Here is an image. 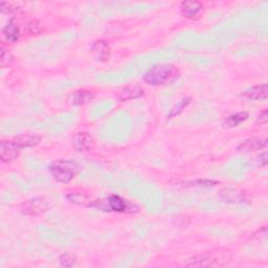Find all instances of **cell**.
Here are the masks:
<instances>
[{"label": "cell", "instance_id": "obj_1", "mask_svg": "<svg viewBox=\"0 0 268 268\" xmlns=\"http://www.w3.org/2000/svg\"><path fill=\"white\" fill-rule=\"evenodd\" d=\"M178 74L175 66L170 64H158L151 67L144 75V81L152 86L163 85L174 80Z\"/></svg>", "mask_w": 268, "mask_h": 268}, {"label": "cell", "instance_id": "obj_2", "mask_svg": "<svg viewBox=\"0 0 268 268\" xmlns=\"http://www.w3.org/2000/svg\"><path fill=\"white\" fill-rule=\"evenodd\" d=\"M96 208L106 212H118V213H136L138 208L135 204L128 200H125L119 195H110L105 199H98Z\"/></svg>", "mask_w": 268, "mask_h": 268}, {"label": "cell", "instance_id": "obj_3", "mask_svg": "<svg viewBox=\"0 0 268 268\" xmlns=\"http://www.w3.org/2000/svg\"><path fill=\"white\" fill-rule=\"evenodd\" d=\"M48 170L57 183L68 184L75 175L76 165L70 160H58L50 164Z\"/></svg>", "mask_w": 268, "mask_h": 268}, {"label": "cell", "instance_id": "obj_4", "mask_svg": "<svg viewBox=\"0 0 268 268\" xmlns=\"http://www.w3.org/2000/svg\"><path fill=\"white\" fill-rule=\"evenodd\" d=\"M49 208V203L45 198L34 197L20 204L19 210L23 215L38 216L44 214Z\"/></svg>", "mask_w": 268, "mask_h": 268}, {"label": "cell", "instance_id": "obj_5", "mask_svg": "<svg viewBox=\"0 0 268 268\" xmlns=\"http://www.w3.org/2000/svg\"><path fill=\"white\" fill-rule=\"evenodd\" d=\"M218 198L229 204H241L247 201V195L243 190L238 188H223L219 191Z\"/></svg>", "mask_w": 268, "mask_h": 268}, {"label": "cell", "instance_id": "obj_6", "mask_svg": "<svg viewBox=\"0 0 268 268\" xmlns=\"http://www.w3.org/2000/svg\"><path fill=\"white\" fill-rule=\"evenodd\" d=\"M20 154V149L13 142V139H4L0 143V157L4 162H11L17 159Z\"/></svg>", "mask_w": 268, "mask_h": 268}, {"label": "cell", "instance_id": "obj_7", "mask_svg": "<svg viewBox=\"0 0 268 268\" xmlns=\"http://www.w3.org/2000/svg\"><path fill=\"white\" fill-rule=\"evenodd\" d=\"M95 140L93 136L87 132L76 133L72 138V146L78 152H88L94 147Z\"/></svg>", "mask_w": 268, "mask_h": 268}, {"label": "cell", "instance_id": "obj_8", "mask_svg": "<svg viewBox=\"0 0 268 268\" xmlns=\"http://www.w3.org/2000/svg\"><path fill=\"white\" fill-rule=\"evenodd\" d=\"M267 147L266 138H248L240 143L237 150L241 153H248L253 151H259Z\"/></svg>", "mask_w": 268, "mask_h": 268}, {"label": "cell", "instance_id": "obj_9", "mask_svg": "<svg viewBox=\"0 0 268 268\" xmlns=\"http://www.w3.org/2000/svg\"><path fill=\"white\" fill-rule=\"evenodd\" d=\"M268 95V86L266 83L252 86L246 91L242 93L241 97L248 101H258V100H266Z\"/></svg>", "mask_w": 268, "mask_h": 268}, {"label": "cell", "instance_id": "obj_10", "mask_svg": "<svg viewBox=\"0 0 268 268\" xmlns=\"http://www.w3.org/2000/svg\"><path fill=\"white\" fill-rule=\"evenodd\" d=\"M12 139L13 142L16 144V146L21 150L24 148H31L37 146L40 143L41 137L36 133H24Z\"/></svg>", "mask_w": 268, "mask_h": 268}, {"label": "cell", "instance_id": "obj_11", "mask_svg": "<svg viewBox=\"0 0 268 268\" xmlns=\"http://www.w3.org/2000/svg\"><path fill=\"white\" fill-rule=\"evenodd\" d=\"M66 199L69 200V202L78 204V206L86 207V208H96L97 200L91 195H87L85 193H79V192H73L68 195H66Z\"/></svg>", "mask_w": 268, "mask_h": 268}, {"label": "cell", "instance_id": "obj_12", "mask_svg": "<svg viewBox=\"0 0 268 268\" xmlns=\"http://www.w3.org/2000/svg\"><path fill=\"white\" fill-rule=\"evenodd\" d=\"M144 96V88L139 85H128L124 87L122 91L120 92L119 95V100L120 101H129V100H134L138 99L140 97Z\"/></svg>", "mask_w": 268, "mask_h": 268}, {"label": "cell", "instance_id": "obj_13", "mask_svg": "<svg viewBox=\"0 0 268 268\" xmlns=\"http://www.w3.org/2000/svg\"><path fill=\"white\" fill-rule=\"evenodd\" d=\"M202 8L203 6L199 2H184L181 6L182 14L188 19L196 18L201 13Z\"/></svg>", "mask_w": 268, "mask_h": 268}, {"label": "cell", "instance_id": "obj_14", "mask_svg": "<svg viewBox=\"0 0 268 268\" xmlns=\"http://www.w3.org/2000/svg\"><path fill=\"white\" fill-rule=\"evenodd\" d=\"M218 265L219 263L217 262L216 259L212 258L211 256H207V254L195 256L189 259V262L186 263V266L188 267H213Z\"/></svg>", "mask_w": 268, "mask_h": 268}, {"label": "cell", "instance_id": "obj_15", "mask_svg": "<svg viewBox=\"0 0 268 268\" xmlns=\"http://www.w3.org/2000/svg\"><path fill=\"white\" fill-rule=\"evenodd\" d=\"M92 52L99 61H105L109 57V46L106 41L98 40L93 44Z\"/></svg>", "mask_w": 268, "mask_h": 268}, {"label": "cell", "instance_id": "obj_16", "mask_svg": "<svg viewBox=\"0 0 268 268\" xmlns=\"http://www.w3.org/2000/svg\"><path fill=\"white\" fill-rule=\"evenodd\" d=\"M3 34L5 36L6 39L11 42V43H15L19 40L20 38V30L18 25L14 21H10L6 27L3 30Z\"/></svg>", "mask_w": 268, "mask_h": 268}, {"label": "cell", "instance_id": "obj_17", "mask_svg": "<svg viewBox=\"0 0 268 268\" xmlns=\"http://www.w3.org/2000/svg\"><path fill=\"white\" fill-rule=\"evenodd\" d=\"M247 119H248V113L246 111L238 112V113L232 114V116H229L224 121V126L227 127V128H234V127H237L241 125L242 123H244Z\"/></svg>", "mask_w": 268, "mask_h": 268}, {"label": "cell", "instance_id": "obj_18", "mask_svg": "<svg viewBox=\"0 0 268 268\" xmlns=\"http://www.w3.org/2000/svg\"><path fill=\"white\" fill-rule=\"evenodd\" d=\"M93 98H94V95L91 92L85 91V89H80V91H76L73 93L72 103L78 106L84 105V104H87L88 102H91Z\"/></svg>", "mask_w": 268, "mask_h": 268}, {"label": "cell", "instance_id": "obj_19", "mask_svg": "<svg viewBox=\"0 0 268 268\" xmlns=\"http://www.w3.org/2000/svg\"><path fill=\"white\" fill-rule=\"evenodd\" d=\"M216 185H218V182L213 181V180H197L193 182H181L177 183V187H184V188H190V187H199V188H210V187H215Z\"/></svg>", "mask_w": 268, "mask_h": 268}, {"label": "cell", "instance_id": "obj_20", "mask_svg": "<svg viewBox=\"0 0 268 268\" xmlns=\"http://www.w3.org/2000/svg\"><path fill=\"white\" fill-rule=\"evenodd\" d=\"M190 103H191V99L190 98H185V99L181 100L171 109V111L169 113V119H173V118H176L177 116H180V114L184 111V109H186Z\"/></svg>", "mask_w": 268, "mask_h": 268}, {"label": "cell", "instance_id": "obj_21", "mask_svg": "<svg viewBox=\"0 0 268 268\" xmlns=\"http://www.w3.org/2000/svg\"><path fill=\"white\" fill-rule=\"evenodd\" d=\"M59 263L62 267H72L76 263V258L71 253L64 252L59 257Z\"/></svg>", "mask_w": 268, "mask_h": 268}, {"label": "cell", "instance_id": "obj_22", "mask_svg": "<svg viewBox=\"0 0 268 268\" xmlns=\"http://www.w3.org/2000/svg\"><path fill=\"white\" fill-rule=\"evenodd\" d=\"M2 12L4 14L8 15H18L22 12V9L18 6H14L9 3H3L2 4Z\"/></svg>", "mask_w": 268, "mask_h": 268}, {"label": "cell", "instance_id": "obj_23", "mask_svg": "<svg viewBox=\"0 0 268 268\" xmlns=\"http://www.w3.org/2000/svg\"><path fill=\"white\" fill-rule=\"evenodd\" d=\"M41 23L37 20L30 21L27 25H25V30L30 35H37L41 32Z\"/></svg>", "mask_w": 268, "mask_h": 268}, {"label": "cell", "instance_id": "obj_24", "mask_svg": "<svg viewBox=\"0 0 268 268\" xmlns=\"http://www.w3.org/2000/svg\"><path fill=\"white\" fill-rule=\"evenodd\" d=\"M12 62H13V56L10 53V50L2 46V66L8 67L12 64Z\"/></svg>", "mask_w": 268, "mask_h": 268}, {"label": "cell", "instance_id": "obj_25", "mask_svg": "<svg viewBox=\"0 0 268 268\" xmlns=\"http://www.w3.org/2000/svg\"><path fill=\"white\" fill-rule=\"evenodd\" d=\"M267 152H263L261 153V154L258 156V163L260 167H265V165L267 164Z\"/></svg>", "mask_w": 268, "mask_h": 268}, {"label": "cell", "instance_id": "obj_26", "mask_svg": "<svg viewBox=\"0 0 268 268\" xmlns=\"http://www.w3.org/2000/svg\"><path fill=\"white\" fill-rule=\"evenodd\" d=\"M267 118H268V116H267V110L265 109V110H263V111L260 112V114L258 116L257 122L260 123V124H265V123H267V120H268Z\"/></svg>", "mask_w": 268, "mask_h": 268}]
</instances>
